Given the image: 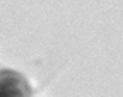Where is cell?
I'll list each match as a JSON object with an SVG mask.
<instances>
[{
  "label": "cell",
  "mask_w": 123,
  "mask_h": 97,
  "mask_svg": "<svg viewBox=\"0 0 123 97\" xmlns=\"http://www.w3.org/2000/svg\"><path fill=\"white\" fill-rule=\"evenodd\" d=\"M33 90L27 78L17 70H0V97H31Z\"/></svg>",
  "instance_id": "obj_1"
}]
</instances>
